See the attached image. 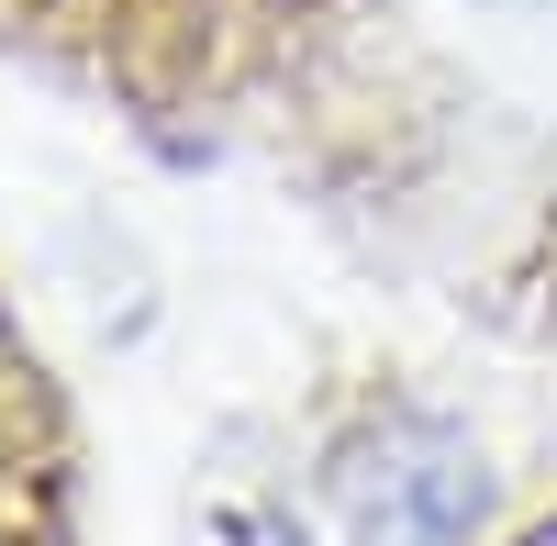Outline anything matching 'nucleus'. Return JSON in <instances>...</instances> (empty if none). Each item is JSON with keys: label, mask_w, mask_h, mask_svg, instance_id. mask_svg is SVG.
Listing matches in <instances>:
<instances>
[{"label": "nucleus", "mask_w": 557, "mask_h": 546, "mask_svg": "<svg viewBox=\"0 0 557 546\" xmlns=\"http://www.w3.org/2000/svg\"><path fill=\"white\" fill-rule=\"evenodd\" d=\"M357 0H0V57L78 78L146 123H212L278 101Z\"/></svg>", "instance_id": "f257e3e1"}, {"label": "nucleus", "mask_w": 557, "mask_h": 546, "mask_svg": "<svg viewBox=\"0 0 557 546\" xmlns=\"http://www.w3.org/2000/svg\"><path fill=\"white\" fill-rule=\"evenodd\" d=\"M0 546H78L67 513V413L57 380H45L34 335L0 301Z\"/></svg>", "instance_id": "f03ea898"}, {"label": "nucleus", "mask_w": 557, "mask_h": 546, "mask_svg": "<svg viewBox=\"0 0 557 546\" xmlns=\"http://www.w3.org/2000/svg\"><path fill=\"white\" fill-rule=\"evenodd\" d=\"M513 546H557V513H535V524H524V535H513Z\"/></svg>", "instance_id": "7ed1b4c3"}]
</instances>
